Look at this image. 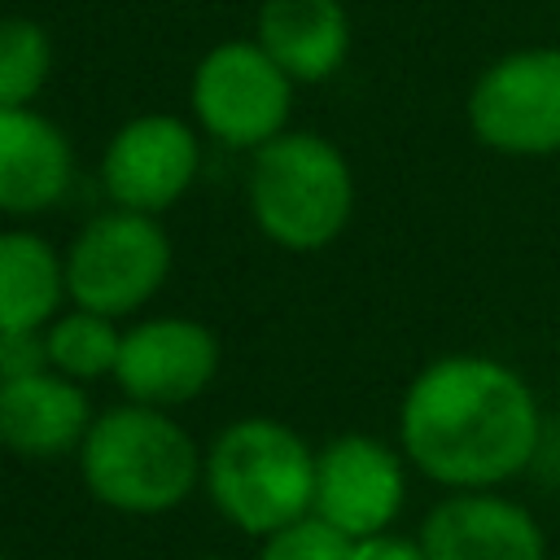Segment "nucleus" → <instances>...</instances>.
<instances>
[{
  "instance_id": "nucleus-6",
  "label": "nucleus",
  "mask_w": 560,
  "mask_h": 560,
  "mask_svg": "<svg viewBox=\"0 0 560 560\" xmlns=\"http://www.w3.org/2000/svg\"><path fill=\"white\" fill-rule=\"evenodd\" d=\"M293 79L258 39H223L192 70V118L228 149H262L293 118Z\"/></svg>"
},
{
  "instance_id": "nucleus-15",
  "label": "nucleus",
  "mask_w": 560,
  "mask_h": 560,
  "mask_svg": "<svg viewBox=\"0 0 560 560\" xmlns=\"http://www.w3.org/2000/svg\"><path fill=\"white\" fill-rule=\"evenodd\" d=\"M66 298V254L31 228L0 232V328H48Z\"/></svg>"
},
{
  "instance_id": "nucleus-9",
  "label": "nucleus",
  "mask_w": 560,
  "mask_h": 560,
  "mask_svg": "<svg viewBox=\"0 0 560 560\" xmlns=\"http://www.w3.org/2000/svg\"><path fill=\"white\" fill-rule=\"evenodd\" d=\"M407 503V455L368 433H341L315 451L311 512L354 542L398 521Z\"/></svg>"
},
{
  "instance_id": "nucleus-4",
  "label": "nucleus",
  "mask_w": 560,
  "mask_h": 560,
  "mask_svg": "<svg viewBox=\"0 0 560 560\" xmlns=\"http://www.w3.org/2000/svg\"><path fill=\"white\" fill-rule=\"evenodd\" d=\"M245 197L271 245L311 254L346 232L354 214V175L332 140L315 131H280L254 149Z\"/></svg>"
},
{
  "instance_id": "nucleus-19",
  "label": "nucleus",
  "mask_w": 560,
  "mask_h": 560,
  "mask_svg": "<svg viewBox=\"0 0 560 560\" xmlns=\"http://www.w3.org/2000/svg\"><path fill=\"white\" fill-rule=\"evenodd\" d=\"M48 368L44 328H0V381L31 376Z\"/></svg>"
},
{
  "instance_id": "nucleus-21",
  "label": "nucleus",
  "mask_w": 560,
  "mask_h": 560,
  "mask_svg": "<svg viewBox=\"0 0 560 560\" xmlns=\"http://www.w3.org/2000/svg\"><path fill=\"white\" fill-rule=\"evenodd\" d=\"M197 560H228V556H197Z\"/></svg>"
},
{
  "instance_id": "nucleus-17",
  "label": "nucleus",
  "mask_w": 560,
  "mask_h": 560,
  "mask_svg": "<svg viewBox=\"0 0 560 560\" xmlns=\"http://www.w3.org/2000/svg\"><path fill=\"white\" fill-rule=\"evenodd\" d=\"M52 74V39L31 18H0V109L31 105Z\"/></svg>"
},
{
  "instance_id": "nucleus-14",
  "label": "nucleus",
  "mask_w": 560,
  "mask_h": 560,
  "mask_svg": "<svg viewBox=\"0 0 560 560\" xmlns=\"http://www.w3.org/2000/svg\"><path fill=\"white\" fill-rule=\"evenodd\" d=\"M254 39L293 83H324L350 57V18L341 0H262Z\"/></svg>"
},
{
  "instance_id": "nucleus-1",
  "label": "nucleus",
  "mask_w": 560,
  "mask_h": 560,
  "mask_svg": "<svg viewBox=\"0 0 560 560\" xmlns=\"http://www.w3.org/2000/svg\"><path fill=\"white\" fill-rule=\"evenodd\" d=\"M542 407L529 381L490 354L424 363L398 407L402 455L446 490H494L538 459Z\"/></svg>"
},
{
  "instance_id": "nucleus-18",
  "label": "nucleus",
  "mask_w": 560,
  "mask_h": 560,
  "mask_svg": "<svg viewBox=\"0 0 560 560\" xmlns=\"http://www.w3.org/2000/svg\"><path fill=\"white\" fill-rule=\"evenodd\" d=\"M258 560H354V538L311 512V516L267 534Z\"/></svg>"
},
{
  "instance_id": "nucleus-11",
  "label": "nucleus",
  "mask_w": 560,
  "mask_h": 560,
  "mask_svg": "<svg viewBox=\"0 0 560 560\" xmlns=\"http://www.w3.org/2000/svg\"><path fill=\"white\" fill-rule=\"evenodd\" d=\"M433 560H547V534L529 508L494 490H451L420 525Z\"/></svg>"
},
{
  "instance_id": "nucleus-16",
  "label": "nucleus",
  "mask_w": 560,
  "mask_h": 560,
  "mask_svg": "<svg viewBox=\"0 0 560 560\" xmlns=\"http://www.w3.org/2000/svg\"><path fill=\"white\" fill-rule=\"evenodd\" d=\"M44 341H48V368L52 372H61V376H70L79 385H92L101 376H114L122 328L109 315L74 306V311H61L44 328Z\"/></svg>"
},
{
  "instance_id": "nucleus-12",
  "label": "nucleus",
  "mask_w": 560,
  "mask_h": 560,
  "mask_svg": "<svg viewBox=\"0 0 560 560\" xmlns=\"http://www.w3.org/2000/svg\"><path fill=\"white\" fill-rule=\"evenodd\" d=\"M74 184L66 131L35 105L0 109V214H44Z\"/></svg>"
},
{
  "instance_id": "nucleus-2",
  "label": "nucleus",
  "mask_w": 560,
  "mask_h": 560,
  "mask_svg": "<svg viewBox=\"0 0 560 560\" xmlns=\"http://www.w3.org/2000/svg\"><path fill=\"white\" fill-rule=\"evenodd\" d=\"M74 455L88 494L122 516L175 512L197 490L206 459L192 433L166 407L131 398L96 411Z\"/></svg>"
},
{
  "instance_id": "nucleus-10",
  "label": "nucleus",
  "mask_w": 560,
  "mask_h": 560,
  "mask_svg": "<svg viewBox=\"0 0 560 560\" xmlns=\"http://www.w3.org/2000/svg\"><path fill=\"white\" fill-rule=\"evenodd\" d=\"M219 337L188 315H158L122 328L114 381L131 402L184 407L219 376Z\"/></svg>"
},
{
  "instance_id": "nucleus-13",
  "label": "nucleus",
  "mask_w": 560,
  "mask_h": 560,
  "mask_svg": "<svg viewBox=\"0 0 560 560\" xmlns=\"http://www.w3.org/2000/svg\"><path fill=\"white\" fill-rule=\"evenodd\" d=\"M88 389L52 368L0 381V446L26 459H52L79 451L92 424Z\"/></svg>"
},
{
  "instance_id": "nucleus-22",
  "label": "nucleus",
  "mask_w": 560,
  "mask_h": 560,
  "mask_svg": "<svg viewBox=\"0 0 560 560\" xmlns=\"http://www.w3.org/2000/svg\"><path fill=\"white\" fill-rule=\"evenodd\" d=\"M0 560H9V556H4V551H0Z\"/></svg>"
},
{
  "instance_id": "nucleus-7",
  "label": "nucleus",
  "mask_w": 560,
  "mask_h": 560,
  "mask_svg": "<svg viewBox=\"0 0 560 560\" xmlns=\"http://www.w3.org/2000/svg\"><path fill=\"white\" fill-rule=\"evenodd\" d=\"M468 127L508 158L560 153V48H516L490 61L468 92Z\"/></svg>"
},
{
  "instance_id": "nucleus-20",
  "label": "nucleus",
  "mask_w": 560,
  "mask_h": 560,
  "mask_svg": "<svg viewBox=\"0 0 560 560\" xmlns=\"http://www.w3.org/2000/svg\"><path fill=\"white\" fill-rule=\"evenodd\" d=\"M354 560H433V556H429V547L420 542V534L407 538V534L381 529V534H368V538L354 542Z\"/></svg>"
},
{
  "instance_id": "nucleus-5",
  "label": "nucleus",
  "mask_w": 560,
  "mask_h": 560,
  "mask_svg": "<svg viewBox=\"0 0 560 560\" xmlns=\"http://www.w3.org/2000/svg\"><path fill=\"white\" fill-rule=\"evenodd\" d=\"M171 276V241L158 214L105 210L83 223L66 249V293L74 306L122 319L136 315Z\"/></svg>"
},
{
  "instance_id": "nucleus-8",
  "label": "nucleus",
  "mask_w": 560,
  "mask_h": 560,
  "mask_svg": "<svg viewBox=\"0 0 560 560\" xmlns=\"http://www.w3.org/2000/svg\"><path fill=\"white\" fill-rule=\"evenodd\" d=\"M201 171V140L192 122L175 114H136L122 122L101 153V188L114 206L162 214L171 210Z\"/></svg>"
},
{
  "instance_id": "nucleus-3",
  "label": "nucleus",
  "mask_w": 560,
  "mask_h": 560,
  "mask_svg": "<svg viewBox=\"0 0 560 560\" xmlns=\"http://www.w3.org/2000/svg\"><path fill=\"white\" fill-rule=\"evenodd\" d=\"M201 481L214 512L241 534L267 538L315 503V451L298 429L271 416H245L214 433Z\"/></svg>"
}]
</instances>
